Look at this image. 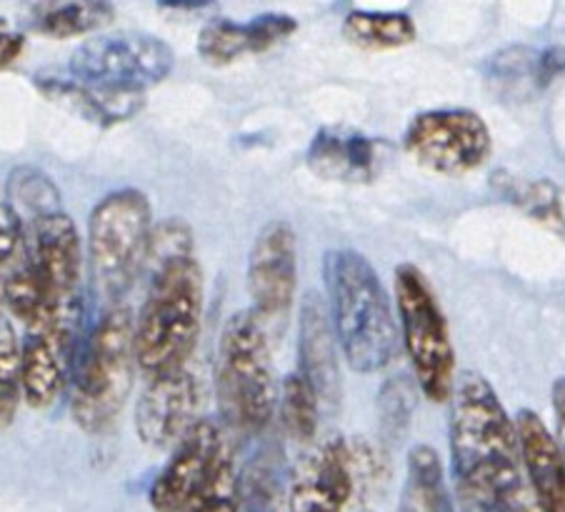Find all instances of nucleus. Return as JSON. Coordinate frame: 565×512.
<instances>
[{
	"instance_id": "f257e3e1",
	"label": "nucleus",
	"mask_w": 565,
	"mask_h": 512,
	"mask_svg": "<svg viewBox=\"0 0 565 512\" xmlns=\"http://www.w3.org/2000/svg\"><path fill=\"white\" fill-rule=\"evenodd\" d=\"M450 476L460 512H539L525 480L515 420L476 370L450 395Z\"/></svg>"
},
{
	"instance_id": "f03ea898",
	"label": "nucleus",
	"mask_w": 565,
	"mask_h": 512,
	"mask_svg": "<svg viewBox=\"0 0 565 512\" xmlns=\"http://www.w3.org/2000/svg\"><path fill=\"white\" fill-rule=\"evenodd\" d=\"M148 292L136 318V360L146 381L188 367L201 338L205 280L193 255V233L181 221L153 227Z\"/></svg>"
},
{
	"instance_id": "7ed1b4c3",
	"label": "nucleus",
	"mask_w": 565,
	"mask_h": 512,
	"mask_svg": "<svg viewBox=\"0 0 565 512\" xmlns=\"http://www.w3.org/2000/svg\"><path fill=\"white\" fill-rule=\"evenodd\" d=\"M326 302L345 355L361 375L388 367L398 350V322L373 265L355 250H328L323 258Z\"/></svg>"
},
{
	"instance_id": "20e7f679",
	"label": "nucleus",
	"mask_w": 565,
	"mask_h": 512,
	"mask_svg": "<svg viewBox=\"0 0 565 512\" xmlns=\"http://www.w3.org/2000/svg\"><path fill=\"white\" fill-rule=\"evenodd\" d=\"M136 318L124 302H113L75 360L71 415L88 435L106 433L126 407L136 381Z\"/></svg>"
},
{
	"instance_id": "39448f33",
	"label": "nucleus",
	"mask_w": 565,
	"mask_h": 512,
	"mask_svg": "<svg viewBox=\"0 0 565 512\" xmlns=\"http://www.w3.org/2000/svg\"><path fill=\"white\" fill-rule=\"evenodd\" d=\"M266 333L253 310L233 312L221 333L215 393L231 428L246 435L266 430L278 407L280 391Z\"/></svg>"
},
{
	"instance_id": "423d86ee",
	"label": "nucleus",
	"mask_w": 565,
	"mask_h": 512,
	"mask_svg": "<svg viewBox=\"0 0 565 512\" xmlns=\"http://www.w3.org/2000/svg\"><path fill=\"white\" fill-rule=\"evenodd\" d=\"M393 288L411 373L430 403H448L458 381L456 350L438 296L413 263H401L395 268Z\"/></svg>"
},
{
	"instance_id": "0eeeda50",
	"label": "nucleus",
	"mask_w": 565,
	"mask_h": 512,
	"mask_svg": "<svg viewBox=\"0 0 565 512\" xmlns=\"http://www.w3.org/2000/svg\"><path fill=\"white\" fill-rule=\"evenodd\" d=\"M153 211L146 193L120 188L93 207L88 221V260L103 298L120 302L146 270Z\"/></svg>"
},
{
	"instance_id": "6e6552de",
	"label": "nucleus",
	"mask_w": 565,
	"mask_h": 512,
	"mask_svg": "<svg viewBox=\"0 0 565 512\" xmlns=\"http://www.w3.org/2000/svg\"><path fill=\"white\" fill-rule=\"evenodd\" d=\"M175 55L148 33H106L78 45L68 63L75 78L103 88L146 93L173 73Z\"/></svg>"
},
{
	"instance_id": "1a4fd4ad",
	"label": "nucleus",
	"mask_w": 565,
	"mask_h": 512,
	"mask_svg": "<svg viewBox=\"0 0 565 512\" xmlns=\"http://www.w3.org/2000/svg\"><path fill=\"white\" fill-rule=\"evenodd\" d=\"M403 146L418 166L440 175H466L491 158L488 122L470 108L423 110L408 122Z\"/></svg>"
},
{
	"instance_id": "9d476101",
	"label": "nucleus",
	"mask_w": 565,
	"mask_h": 512,
	"mask_svg": "<svg viewBox=\"0 0 565 512\" xmlns=\"http://www.w3.org/2000/svg\"><path fill=\"white\" fill-rule=\"evenodd\" d=\"M28 250L45 298V318H83V241L73 217L43 213L28 227ZM35 326V322H33Z\"/></svg>"
},
{
	"instance_id": "9b49d317",
	"label": "nucleus",
	"mask_w": 565,
	"mask_h": 512,
	"mask_svg": "<svg viewBox=\"0 0 565 512\" xmlns=\"http://www.w3.org/2000/svg\"><path fill=\"white\" fill-rule=\"evenodd\" d=\"M248 292L253 316L263 328H278L294 308L298 288V250L290 223L273 221L258 233L248 255Z\"/></svg>"
},
{
	"instance_id": "f8f14e48",
	"label": "nucleus",
	"mask_w": 565,
	"mask_h": 512,
	"mask_svg": "<svg viewBox=\"0 0 565 512\" xmlns=\"http://www.w3.org/2000/svg\"><path fill=\"white\" fill-rule=\"evenodd\" d=\"M83 318H45L28 326L21 345V393L33 410H49L73 381Z\"/></svg>"
},
{
	"instance_id": "ddd939ff",
	"label": "nucleus",
	"mask_w": 565,
	"mask_h": 512,
	"mask_svg": "<svg viewBox=\"0 0 565 512\" xmlns=\"http://www.w3.org/2000/svg\"><path fill=\"white\" fill-rule=\"evenodd\" d=\"M231 445L213 420H198L181 440L173 445L171 460L158 472L150 486L148 500L156 512H178L191 502L205 482L213 478Z\"/></svg>"
},
{
	"instance_id": "4468645a",
	"label": "nucleus",
	"mask_w": 565,
	"mask_h": 512,
	"mask_svg": "<svg viewBox=\"0 0 565 512\" xmlns=\"http://www.w3.org/2000/svg\"><path fill=\"white\" fill-rule=\"evenodd\" d=\"M358 480L355 455L343 438H328L296 465L288 512H345Z\"/></svg>"
},
{
	"instance_id": "2eb2a0df",
	"label": "nucleus",
	"mask_w": 565,
	"mask_h": 512,
	"mask_svg": "<svg viewBox=\"0 0 565 512\" xmlns=\"http://www.w3.org/2000/svg\"><path fill=\"white\" fill-rule=\"evenodd\" d=\"M203 385L191 367L148 381L136 405V433L148 448L166 450L201 420Z\"/></svg>"
},
{
	"instance_id": "dca6fc26",
	"label": "nucleus",
	"mask_w": 565,
	"mask_h": 512,
	"mask_svg": "<svg viewBox=\"0 0 565 512\" xmlns=\"http://www.w3.org/2000/svg\"><path fill=\"white\" fill-rule=\"evenodd\" d=\"M35 88L49 100L73 113V116L88 120L98 128H113L118 122L136 118L146 106V93L103 88V85L75 78L71 71L35 73Z\"/></svg>"
},
{
	"instance_id": "f3484780",
	"label": "nucleus",
	"mask_w": 565,
	"mask_h": 512,
	"mask_svg": "<svg viewBox=\"0 0 565 512\" xmlns=\"http://www.w3.org/2000/svg\"><path fill=\"white\" fill-rule=\"evenodd\" d=\"M513 420L535 510L565 512V458L558 440L531 407H523Z\"/></svg>"
},
{
	"instance_id": "a211bd4d",
	"label": "nucleus",
	"mask_w": 565,
	"mask_h": 512,
	"mask_svg": "<svg viewBox=\"0 0 565 512\" xmlns=\"http://www.w3.org/2000/svg\"><path fill=\"white\" fill-rule=\"evenodd\" d=\"M338 338L328 312V302L318 292H308L300 308L298 373L316 387L320 405L341 401V367H338Z\"/></svg>"
},
{
	"instance_id": "6ab92c4d",
	"label": "nucleus",
	"mask_w": 565,
	"mask_h": 512,
	"mask_svg": "<svg viewBox=\"0 0 565 512\" xmlns=\"http://www.w3.org/2000/svg\"><path fill=\"white\" fill-rule=\"evenodd\" d=\"M385 158L383 140L351 128H320L308 146V168L335 183H371Z\"/></svg>"
},
{
	"instance_id": "aec40b11",
	"label": "nucleus",
	"mask_w": 565,
	"mask_h": 512,
	"mask_svg": "<svg viewBox=\"0 0 565 512\" xmlns=\"http://www.w3.org/2000/svg\"><path fill=\"white\" fill-rule=\"evenodd\" d=\"M113 0H28L23 8L25 31L51 41L98 33L113 23Z\"/></svg>"
},
{
	"instance_id": "412c9836",
	"label": "nucleus",
	"mask_w": 565,
	"mask_h": 512,
	"mask_svg": "<svg viewBox=\"0 0 565 512\" xmlns=\"http://www.w3.org/2000/svg\"><path fill=\"white\" fill-rule=\"evenodd\" d=\"M401 512H456L440 455L430 445H416L408 452Z\"/></svg>"
},
{
	"instance_id": "4be33fe9",
	"label": "nucleus",
	"mask_w": 565,
	"mask_h": 512,
	"mask_svg": "<svg viewBox=\"0 0 565 512\" xmlns=\"http://www.w3.org/2000/svg\"><path fill=\"white\" fill-rule=\"evenodd\" d=\"M343 35L365 51H393L416 41V23L406 13L353 11L345 15Z\"/></svg>"
},
{
	"instance_id": "5701e85b",
	"label": "nucleus",
	"mask_w": 565,
	"mask_h": 512,
	"mask_svg": "<svg viewBox=\"0 0 565 512\" xmlns=\"http://www.w3.org/2000/svg\"><path fill=\"white\" fill-rule=\"evenodd\" d=\"M278 410L282 430L288 433L290 440L310 442L316 438L320 420V397L316 387L298 370L290 373L280 385Z\"/></svg>"
},
{
	"instance_id": "b1692460",
	"label": "nucleus",
	"mask_w": 565,
	"mask_h": 512,
	"mask_svg": "<svg viewBox=\"0 0 565 512\" xmlns=\"http://www.w3.org/2000/svg\"><path fill=\"white\" fill-rule=\"evenodd\" d=\"M243 510V480L235 465L233 450L225 452L213 478L205 482L203 490L178 512H241Z\"/></svg>"
},
{
	"instance_id": "393cba45",
	"label": "nucleus",
	"mask_w": 565,
	"mask_h": 512,
	"mask_svg": "<svg viewBox=\"0 0 565 512\" xmlns=\"http://www.w3.org/2000/svg\"><path fill=\"white\" fill-rule=\"evenodd\" d=\"M248 53L246 23L215 18L198 33V55L211 65H228Z\"/></svg>"
},
{
	"instance_id": "a878e982",
	"label": "nucleus",
	"mask_w": 565,
	"mask_h": 512,
	"mask_svg": "<svg viewBox=\"0 0 565 512\" xmlns=\"http://www.w3.org/2000/svg\"><path fill=\"white\" fill-rule=\"evenodd\" d=\"M21 397V345L11 322L0 316V428L13 420Z\"/></svg>"
},
{
	"instance_id": "bb28decb",
	"label": "nucleus",
	"mask_w": 565,
	"mask_h": 512,
	"mask_svg": "<svg viewBox=\"0 0 565 512\" xmlns=\"http://www.w3.org/2000/svg\"><path fill=\"white\" fill-rule=\"evenodd\" d=\"M420 393V387L416 383V377H406V375H395L388 383L381 387V420L388 430H403L408 425V417L416 407V395Z\"/></svg>"
},
{
	"instance_id": "cd10ccee",
	"label": "nucleus",
	"mask_w": 565,
	"mask_h": 512,
	"mask_svg": "<svg viewBox=\"0 0 565 512\" xmlns=\"http://www.w3.org/2000/svg\"><path fill=\"white\" fill-rule=\"evenodd\" d=\"M11 191L25 203L31 221L38 215L58 211L61 207V198L55 185L43 173H33V170H18L11 180Z\"/></svg>"
},
{
	"instance_id": "c85d7f7f",
	"label": "nucleus",
	"mask_w": 565,
	"mask_h": 512,
	"mask_svg": "<svg viewBox=\"0 0 565 512\" xmlns=\"http://www.w3.org/2000/svg\"><path fill=\"white\" fill-rule=\"evenodd\" d=\"M298 31V21L286 13H260L246 23L248 53H266Z\"/></svg>"
},
{
	"instance_id": "c756f323",
	"label": "nucleus",
	"mask_w": 565,
	"mask_h": 512,
	"mask_svg": "<svg viewBox=\"0 0 565 512\" xmlns=\"http://www.w3.org/2000/svg\"><path fill=\"white\" fill-rule=\"evenodd\" d=\"M565 73V49L561 45H551L543 53L535 55V85L539 88H548V85L561 78Z\"/></svg>"
},
{
	"instance_id": "7c9ffc66",
	"label": "nucleus",
	"mask_w": 565,
	"mask_h": 512,
	"mask_svg": "<svg viewBox=\"0 0 565 512\" xmlns=\"http://www.w3.org/2000/svg\"><path fill=\"white\" fill-rule=\"evenodd\" d=\"M551 405H553V423H555V440L565 458V377H558L551 387Z\"/></svg>"
},
{
	"instance_id": "2f4dec72",
	"label": "nucleus",
	"mask_w": 565,
	"mask_h": 512,
	"mask_svg": "<svg viewBox=\"0 0 565 512\" xmlns=\"http://www.w3.org/2000/svg\"><path fill=\"white\" fill-rule=\"evenodd\" d=\"M23 51H25V35L11 31L8 25L0 28V71L21 58Z\"/></svg>"
},
{
	"instance_id": "473e14b6",
	"label": "nucleus",
	"mask_w": 565,
	"mask_h": 512,
	"mask_svg": "<svg viewBox=\"0 0 565 512\" xmlns=\"http://www.w3.org/2000/svg\"><path fill=\"white\" fill-rule=\"evenodd\" d=\"M156 3L166 11H203L213 0H156Z\"/></svg>"
},
{
	"instance_id": "72a5a7b5",
	"label": "nucleus",
	"mask_w": 565,
	"mask_h": 512,
	"mask_svg": "<svg viewBox=\"0 0 565 512\" xmlns=\"http://www.w3.org/2000/svg\"><path fill=\"white\" fill-rule=\"evenodd\" d=\"M3 25H8V23L3 21V18H0V28H3Z\"/></svg>"
},
{
	"instance_id": "f704fd0d",
	"label": "nucleus",
	"mask_w": 565,
	"mask_h": 512,
	"mask_svg": "<svg viewBox=\"0 0 565 512\" xmlns=\"http://www.w3.org/2000/svg\"><path fill=\"white\" fill-rule=\"evenodd\" d=\"M0 278H3V275H0ZM0 300H3V296H0Z\"/></svg>"
}]
</instances>
